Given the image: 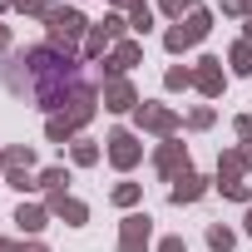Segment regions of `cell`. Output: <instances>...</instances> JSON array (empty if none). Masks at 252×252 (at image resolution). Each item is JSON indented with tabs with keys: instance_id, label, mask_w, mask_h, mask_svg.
I'll return each mask as SVG.
<instances>
[{
	"instance_id": "5b68a950",
	"label": "cell",
	"mask_w": 252,
	"mask_h": 252,
	"mask_svg": "<svg viewBox=\"0 0 252 252\" xmlns=\"http://www.w3.org/2000/svg\"><path fill=\"white\" fill-rule=\"evenodd\" d=\"M193 198H203V178H178V188H173V203H193Z\"/></svg>"
},
{
	"instance_id": "277c9868",
	"label": "cell",
	"mask_w": 252,
	"mask_h": 252,
	"mask_svg": "<svg viewBox=\"0 0 252 252\" xmlns=\"http://www.w3.org/2000/svg\"><path fill=\"white\" fill-rule=\"evenodd\" d=\"M109 144H114V163H119V168H129V163L139 158V149H134V134H124V129H119Z\"/></svg>"
},
{
	"instance_id": "5bb4252c",
	"label": "cell",
	"mask_w": 252,
	"mask_h": 252,
	"mask_svg": "<svg viewBox=\"0 0 252 252\" xmlns=\"http://www.w3.org/2000/svg\"><path fill=\"white\" fill-rule=\"evenodd\" d=\"M149 25H154V15H149V10L139 5V10H134V30H149Z\"/></svg>"
},
{
	"instance_id": "9a60e30c",
	"label": "cell",
	"mask_w": 252,
	"mask_h": 252,
	"mask_svg": "<svg viewBox=\"0 0 252 252\" xmlns=\"http://www.w3.org/2000/svg\"><path fill=\"white\" fill-rule=\"evenodd\" d=\"M74 158H79V163H94L99 154H94V144H79V149H74Z\"/></svg>"
},
{
	"instance_id": "3957f363",
	"label": "cell",
	"mask_w": 252,
	"mask_h": 252,
	"mask_svg": "<svg viewBox=\"0 0 252 252\" xmlns=\"http://www.w3.org/2000/svg\"><path fill=\"white\" fill-rule=\"evenodd\" d=\"M149 242V218H129L124 222V252H139Z\"/></svg>"
},
{
	"instance_id": "ac0fdd59",
	"label": "cell",
	"mask_w": 252,
	"mask_h": 252,
	"mask_svg": "<svg viewBox=\"0 0 252 252\" xmlns=\"http://www.w3.org/2000/svg\"><path fill=\"white\" fill-rule=\"evenodd\" d=\"M247 232H252V208H247Z\"/></svg>"
},
{
	"instance_id": "7c38bea8",
	"label": "cell",
	"mask_w": 252,
	"mask_h": 252,
	"mask_svg": "<svg viewBox=\"0 0 252 252\" xmlns=\"http://www.w3.org/2000/svg\"><path fill=\"white\" fill-rule=\"evenodd\" d=\"M208 242H213L218 252H227V247H232V232H227V227H213V232H208Z\"/></svg>"
},
{
	"instance_id": "9c48e42d",
	"label": "cell",
	"mask_w": 252,
	"mask_h": 252,
	"mask_svg": "<svg viewBox=\"0 0 252 252\" xmlns=\"http://www.w3.org/2000/svg\"><path fill=\"white\" fill-rule=\"evenodd\" d=\"M55 213H64L69 222H84V208H79V203H69V198H55Z\"/></svg>"
},
{
	"instance_id": "ba28073f",
	"label": "cell",
	"mask_w": 252,
	"mask_h": 252,
	"mask_svg": "<svg viewBox=\"0 0 252 252\" xmlns=\"http://www.w3.org/2000/svg\"><path fill=\"white\" fill-rule=\"evenodd\" d=\"M129 104H134L129 84H114V89H109V109H129Z\"/></svg>"
},
{
	"instance_id": "4fadbf2b",
	"label": "cell",
	"mask_w": 252,
	"mask_h": 252,
	"mask_svg": "<svg viewBox=\"0 0 252 252\" xmlns=\"http://www.w3.org/2000/svg\"><path fill=\"white\" fill-rule=\"evenodd\" d=\"M158 168H168V173H173V168H178V149H163V154H158Z\"/></svg>"
},
{
	"instance_id": "52a82bcc",
	"label": "cell",
	"mask_w": 252,
	"mask_h": 252,
	"mask_svg": "<svg viewBox=\"0 0 252 252\" xmlns=\"http://www.w3.org/2000/svg\"><path fill=\"white\" fill-rule=\"evenodd\" d=\"M15 222L35 232V227H45V213H40V208H20V213H15Z\"/></svg>"
},
{
	"instance_id": "7a4b0ae2",
	"label": "cell",
	"mask_w": 252,
	"mask_h": 252,
	"mask_svg": "<svg viewBox=\"0 0 252 252\" xmlns=\"http://www.w3.org/2000/svg\"><path fill=\"white\" fill-rule=\"evenodd\" d=\"M203 35H208V15H188L178 30H168V50H183V45H193Z\"/></svg>"
},
{
	"instance_id": "30bf717a",
	"label": "cell",
	"mask_w": 252,
	"mask_h": 252,
	"mask_svg": "<svg viewBox=\"0 0 252 252\" xmlns=\"http://www.w3.org/2000/svg\"><path fill=\"white\" fill-rule=\"evenodd\" d=\"M139 119H149L154 129H168V124H173V114H163V109H139Z\"/></svg>"
},
{
	"instance_id": "8fae6325",
	"label": "cell",
	"mask_w": 252,
	"mask_h": 252,
	"mask_svg": "<svg viewBox=\"0 0 252 252\" xmlns=\"http://www.w3.org/2000/svg\"><path fill=\"white\" fill-rule=\"evenodd\" d=\"M232 64H237V74H247V69H252V50L237 45V50H232Z\"/></svg>"
},
{
	"instance_id": "2e32d148",
	"label": "cell",
	"mask_w": 252,
	"mask_h": 252,
	"mask_svg": "<svg viewBox=\"0 0 252 252\" xmlns=\"http://www.w3.org/2000/svg\"><path fill=\"white\" fill-rule=\"evenodd\" d=\"M163 252H188V247H183V237H168V242H163Z\"/></svg>"
},
{
	"instance_id": "e0dca14e",
	"label": "cell",
	"mask_w": 252,
	"mask_h": 252,
	"mask_svg": "<svg viewBox=\"0 0 252 252\" xmlns=\"http://www.w3.org/2000/svg\"><path fill=\"white\" fill-rule=\"evenodd\" d=\"M183 5H193V0H163V10H173V15H178Z\"/></svg>"
},
{
	"instance_id": "d6986e66",
	"label": "cell",
	"mask_w": 252,
	"mask_h": 252,
	"mask_svg": "<svg viewBox=\"0 0 252 252\" xmlns=\"http://www.w3.org/2000/svg\"><path fill=\"white\" fill-rule=\"evenodd\" d=\"M25 252H45V247H25Z\"/></svg>"
},
{
	"instance_id": "6da1fadb",
	"label": "cell",
	"mask_w": 252,
	"mask_h": 252,
	"mask_svg": "<svg viewBox=\"0 0 252 252\" xmlns=\"http://www.w3.org/2000/svg\"><path fill=\"white\" fill-rule=\"evenodd\" d=\"M50 30H55V40H79V30H84V15L79 10H50Z\"/></svg>"
},
{
	"instance_id": "8992f818",
	"label": "cell",
	"mask_w": 252,
	"mask_h": 252,
	"mask_svg": "<svg viewBox=\"0 0 252 252\" xmlns=\"http://www.w3.org/2000/svg\"><path fill=\"white\" fill-rule=\"evenodd\" d=\"M198 84H203L208 94H218V89H222V74H218V60H203V69H198Z\"/></svg>"
}]
</instances>
